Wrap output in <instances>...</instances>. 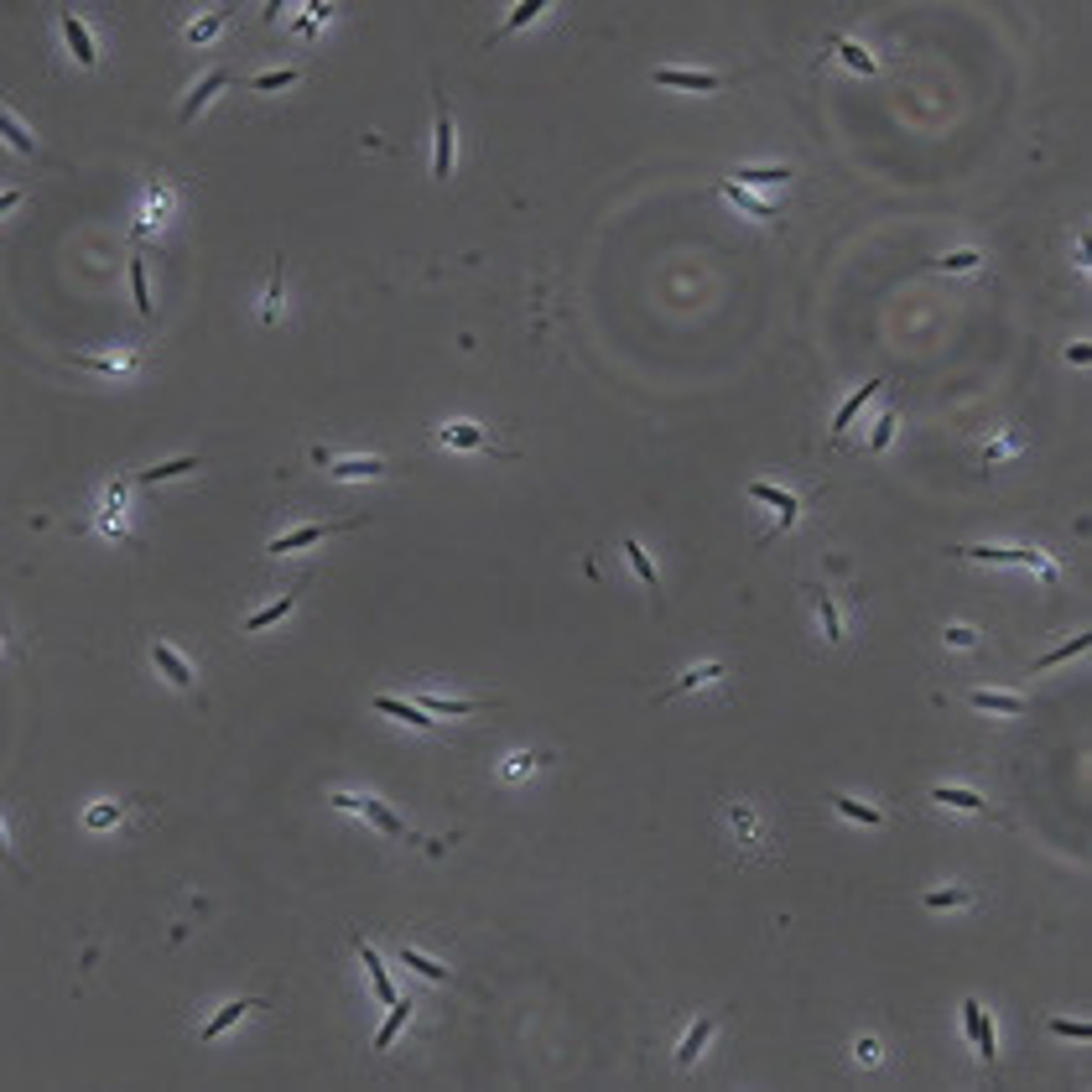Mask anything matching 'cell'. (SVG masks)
<instances>
[{"label":"cell","instance_id":"cell-18","mask_svg":"<svg viewBox=\"0 0 1092 1092\" xmlns=\"http://www.w3.org/2000/svg\"><path fill=\"white\" fill-rule=\"evenodd\" d=\"M723 672H728L723 661H703V666H692V672H681V676L672 681V687H661V692H656V703H672V697L692 692V687H708V681H718Z\"/></svg>","mask_w":1092,"mask_h":1092},{"label":"cell","instance_id":"cell-47","mask_svg":"<svg viewBox=\"0 0 1092 1092\" xmlns=\"http://www.w3.org/2000/svg\"><path fill=\"white\" fill-rule=\"evenodd\" d=\"M1067 359H1072V364H1092V348H1087V344H1072Z\"/></svg>","mask_w":1092,"mask_h":1092},{"label":"cell","instance_id":"cell-32","mask_svg":"<svg viewBox=\"0 0 1092 1092\" xmlns=\"http://www.w3.org/2000/svg\"><path fill=\"white\" fill-rule=\"evenodd\" d=\"M967 703L989 708V712H1025V697H1014V692H983V687H973V692H967Z\"/></svg>","mask_w":1092,"mask_h":1092},{"label":"cell","instance_id":"cell-36","mask_svg":"<svg viewBox=\"0 0 1092 1092\" xmlns=\"http://www.w3.org/2000/svg\"><path fill=\"white\" fill-rule=\"evenodd\" d=\"M230 21H235V6L214 11V17H199V21L188 26V42H208V37H219V32H224V26H230Z\"/></svg>","mask_w":1092,"mask_h":1092},{"label":"cell","instance_id":"cell-27","mask_svg":"<svg viewBox=\"0 0 1092 1092\" xmlns=\"http://www.w3.org/2000/svg\"><path fill=\"white\" fill-rule=\"evenodd\" d=\"M728 177H734L739 188H749V193H754V188H765V182H785V177H796V166H734Z\"/></svg>","mask_w":1092,"mask_h":1092},{"label":"cell","instance_id":"cell-42","mask_svg":"<svg viewBox=\"0 0 1092 1092\" xmlns=\"http://www.w3.org/2000/svg\"><path fill=\"white\" fill-rule=\"evenodd\" d=\"M978 261H983L978 250H952V255H936L931 271H978Z\"/></svg>","mask_w":1092,"mask_h":1092},{"label":"cell","instance_id":"cell-14","mask_svg":"<svg viewBox=\"0 0 1092 1092\" xmlns=\"http://www.w3.org/2000/svg\"><path fill=\"white\" fill-rule=\"evenodd\" d=\"M718 193H723V199L739 208V214H749V219H765V224H781V208H770L765 199H754V193H749V188H739L734 177H723V182H718Z\"/></svg>","mask_w":1092,"mask_h":1092},{"label":"cell","instance_id":"cell-6","mask_svg":"<svg viewBox=\"0 0 1092 1092\" xmlns=\"http://www.w3.org/2000/svg\"><path fill=\"white\" fill-rule=\"evenodd\" d=\"M437 443L448 448H463V453H494V458H510V448L499 443L490 427H479V421H453V427L437 432Z\"/></svg>","mask_w":1092,"mask_h":1092},{"label":"cell","instance_id":"cell-23","mask_svg":"<svg viewBox=\"0 0 1092 1092\" xmlns=\"http://www.w3.org/2000/svg\"><path fill=\"white\" fill-rule=\"evenodd\" d=\"M712 1030H718V1014H703V1020H692V1030H687V1040H681V1051H676V1067H692V1061H697V1056H703V1051H708Z\"/></svg>","mask_w":1092,"mask_h":1092},{"label":"cell","instance_id":"cell-28","mask_svg":"<svg viewBox=\"0 0 1092 1092\" xmlns=\"http://www.w3.org/2000/svg\"><path fill=\"white\" fill-rule=\"evenodd\" d=\"M406 1020H412V999H396V1004H390V1020L375 1030V1056L390 1051V1040H396L401 1030H406Z\"/></svg>","mask_w":1092,"mask_h":1092},{"label":"cell","instance_id":"cell-15","mask_svg":"<svg viewBox=\"0 0 1092 1092\" xmlns=\"http://www.w3.org/2000/svg\"><path fill=\"white\" fill-rule=\"evenodd\" d=\"M879 385H890V381H863V385L854 390V396H848V401L838 406V417H832V448H838V443H843V432H848V427H854V417H858V412H863V406H869V401L879 396Z\"/></svg>","mask_w":1092,"mask_h":1092},{"label":"cell","instance_id":"cell-9","mask_svg":"<svg viewBox=\"0 0 1092 1092\" xmlns=\"http://www.w3.org/2000/svg\"><path fill=\"white\" fill-rule=\"evenodd\" d=\"M432 104H437V151H432V177L448 182L453 177V115H448V94L432 84Z\"/></svg>","mask_w":1092,"mask_h":1092},{"label":"cell","instance_id":"cell-30","mask_svg":"<svg viewBox=\"0 0 1092 1092\" xmlns=\"http://www.w3.org/2000/svg\"><path fill=\"white\" fill-rule=\"evenodd\" d=\"M541 11H546V0H521V6H515V11H510V17H505V21H499V26H494V32H490V42H499V37H505V32H521V26H530V21H536V17H541Z\"/></svg>","mask_w":1092,"mask_h":1092},{"label":"cell","instance_id":"cell-3","mask_svg":"<svg viewBox=\"0 0 1092 1092\" xmlns=\"http://www.w3.org/2000/svg\"><path fill=\"white\" fill-rule=\"evenodd\" d=\"M333 807H348V812H359L370 827H381L385 838H401V843H417V832L401 822L396 812L385 807V801H375V796H333Z\"/></svg>","mask_w":1092,"mask_h":1092},{"label":"cell","instance_id":"cell-43","mask_svg":"<svg viewBox=\"0 0 1092 1092\" xmlns=\"http://www.w3.org/2000/svg\"><path fill=\"white\" fill-rule=\"evenodd\" d=\"M6 141H11V146H17V151H21V157H37V141H32V135H26V130H21V120H17V115H11V110H6Z\"/></svg>","mask_w":1092,"mask_h":1092},{"label":"cell","instance_id":"cell-35","mask_svg":"<svg viewBox=\"0 0 1092 1092\" xmlns=\"http://www.w3.org/2000/svg\"><path fill=\"white\" fill-rule=\"evenodd\" d=\"M193 468H203V458H199V453H188V458H172V463H157V468H146V474H141V484H162V479L193 474Z\"/></svg>","mask_w":1092,"mask_h":1092},{"label":"cell","instance_id":"cell-4","mask_svg":"<svg viewBox=\"0 0 1092 1092\" xmlns=\"http://www.w3.org/2000/svg\"><path fill=\"white\" fill-rule=\"evenodd\" d=\"M958 557H967V563H1020V567H1036L1040 578H1056V567L1036 546H958Z\"/></svg>","mask_w":1092,"mask_h":1092},{"label":"cell","instance_id":"cell-19","mask_svg":"<svg viewBox=\"0 0 1092 1092\" xmlns=\"http://www.w3.org/2000/svg\"><path fill=\"white\" fill-rule=\"evenodd\" d=\"M728 822H734V838L745 843L749 854H760V848H765V843H760V838H765V822L745 807V801H728Z\"/></svg>","mask_w":1092,"mask_h":1092},{"label":"cell","instance_id":"cell-46","mask_svg":"<svg viewBox=\"0 0 1092 1092\" xmlns=\"http://www.w3.org/2000/svg\"><path fill=\"white\" fill-rule=\"evenodd\" d=\"M879 1056H885V1045H879L874 1036H863V1040H858V1061H863V1067H874Z\"/></svg>","mask_w":1092,"mask_h":1092},{"label":"cell","instance_id":"cell-41","mask_svg":"<svg viewBox=\"0 0 1092 1092\" xmlns=\"http://www.w3.org/2000/svg\"><path fill=\"white\" fill-rule=\"evenodd\" d=\"M921 905H927V910H958V905H967V890H963V885L931 890V894H921Z\"/></svg>","mask_w":1092,"mask_h":1092},{"label":"cell","instance_id":"cell-40","mask_svg":"<svg viewBox=\"0 0 1092 1092\" xmlns=\"http://www.w3.org/2000/svg\"><path fill=\"white\" fill-rule=\"evenodd\" d=\"M281 271H286V261H281V255H276V261H271V286H266V308H261V317H266V323H276V312H281Z\"/></svg>","mask_w":1092,"mask_h":1092},{"label":"cell","instance_id":"cell-25","mask_svg":"<svg viewBox=\"0 0 1092 1092\" xmlns=\"http://www.w3.org/2000/svg\"><path fill=\"white\" fill-rule=\"evenodd\" d=\"M73 370H94V375H115V381H130L135 375V354L130 359H104V354H68Z\"/></svg>","mask_w":1092,"mask_h":1092},{"label":"cell","instance_id":"cell-8","mask_svg":"<svg viewBox=\"0 0 1092 1092\" xmlns=\"http://www.w3.org/2000/svg\"><path fill=\"white\" fill-rule=\"evenodd\" d=\"M312 463H323L339 484L344 479H385V474H396V463H390V458H339V463H333L323 448H312Z\"/></svg>","mask_w":1092,"mask_h":1092},{"label":"cell","instance_id":"cell-10","mask_svg":"<svg viewBox=\"0 0 1092 1092\" xmlns=\"http://www.w3.org/2000/svg\"><path fill=\"white\" fill-rule=\"evenodd\" d=\"M650 84H661V89H692V94H718L728 79H718V73H703V68H656V73H650Z\"/></svg>","mask_w":1092,"mask_h":1092},{"label":"cell","instance_id":"cell-17","mask_svg":"<svg viewBox=\"0 0 1092 1092\" xmlns=\"http://www.w3.org/2000/svg\"><path fill=\"white\" fill-rule=\"evenodd\" d=\"M151 666H157V672H162L166 681H172V687H182V692L193 687V666L182 661V656H177V650L166 645V640H151Z\"/></svg>","mask_w":1092,"mask_h":1092},{"label":"cell","instance_id":"cell-38","mask_svg":"<svg viewBox=\"0 0 1092 1092\" xmlns=\"http://www.w3.org/2000/svg\"><path fill=\"white\" fill-rule=\"evenodd\" d=\"M1087 645H1092V635H1087V630H1082V635H1072V640H1067V645H1056V650H1051V656H1040V661H1036V672H1051V666H1061V661H1072V656H1082V650H1087Z\"/></svg>","mask_w":1092,"mask_h":1092},{"label":"cell","instance_id":"cell-2","mask_svg":"<svg viewBox=\"0 0 1092 1092\" xmlns=\"http://www.w3.org/2000/svg\"><path fill=\"white\" fill-rule=\"evenodd\" d=\"M364 515H348V521H317V526H297V530H286V536H276L266 546V557L271 563H281V557H292V552H302V546H317V541H328V536H339V530H348V526H359Z\"/></svg>","mask_w":1092,"mask_h":1092},{"label":"cell","instance_id":"cell-26","mask_svg":"<svg viewBox=\"0 0 1092 1092\" xmlns=\"http://www.w3.org/2000/svg\"><path fill=\"white\" fill-rule=\"evenodd\" d=\"M931 801H936V807H963V812H983V817L994 812L989 801H983L978 791H967V785H931Z\"/></svg>","mask_w":1092,"mask_h":1092},{"label":"cell","instance_id":"cell-22","mask_svg":"<svg viewBox=\"0 0 1092 1092\" xmlns=\"http://www.w3.org/2000/svg\"><path fill=\"white\" fill-rule=\"evenodd\" d=\"M261 1004H266V999H235V1004H224V1009L214 1014V1020H208V1025L199 1030V1036H203V1040H219V1036H224V1030H235V1025H239V1020H245V1014H250V1009H261Z\"/></svg>","mask_w":1092,"mask_h":1092},{"label":"cell","instance_id":"cell-33","mask_svg":"<svg viewBox=\"0 0 1092 1092\" xmlns=\"http://www.w3.org/2000/svg\"><path fill=\"white\" fill-rule=\"evenodd\" d=\"M396 958H401L406 967H412V973H417V978H432V983H448V978H453V973H448V967H443V963L421 958V952H417V947H401V952H396Z\"/></svg>","mask_w":1092,"mask_h":1092},{"label":"cell","instance_id":"cell-12","mask_svg":"<svg viewBox=\"0 0 1092 1092\" xmlns=\"http://www.w3.org/2000/svg\"><path fill=\"white\" fill-rule=\"evenodd\" d=\"M417 703L427 708L432 718H468V712H484V708H494V697H463V703H458V697H437V692H421Z\"/></svg>","mask_w":1092,"mask_h":1092},{"label":"cell","instance_id":"cell-37","mask_svg":"<svg viewBox=\"0 0 1092 1092\" xmlns=\"http://www.w3.org/2000/svg\"><path fill=\"white\" fill-rule=\"evenodd\" d=\"M130 292H135V312L151 317V281H146V261L130 255Z\"/></svg>","mask_w":1092,"mask_h":1092},{"label":"cell","instance_id":"cell-39","mask_svg":"<svg viewBox=\"0 0 1092 1092\" xmlns=\"http://www.w3.org/2000/svg\"><path fill=\"white\" fill-rule=\"evenodd\" d=\"M894 421H900V412H894V396H890L885 417H879V421H874V432H869V453H885V448H890V437H894Z\"/></svg>","mask_w":1092,"mask_h":1092},{"label":"cell","instance_id":"cell-7","mask_svg":"<svg viewBox=\"0 0 1092 1092\" xmlns=\"http://www.w3.org/2000/svg\"><path fill=\"white\" fill-rule=\"evenodd\" d=\"M963 1030H967V1040H973V1051H978L983 1067H994V1061H999V1045H994V1020L983 1014L978 999H963Z\"/></svg>","mask_w":1092,"mask_h":1092},{"label":"cell","instance_id":"cell-24","mask_svg":"<svg viewBox=\"0 0 1092 1092\" xmlns=\"http://www.w3.org/2000/svg\"><path fill=\"white\" fill-rule=\"evenodd\" d=\"M812 603H817V619H822L827 645H843V614H838V603H832V594L822 583H812Z\"/></svg>","mask_w":1092,"mask_h":1092},{"label":"cell","instance_id":"cell-45","mask_svg":"<svg viewBox=\"0 0 1092 1092\" xmlns=\"http://www.w3.org/2000/svg\"><path fill=\"white\" fill-rule=\"evenodd\" d=\"M947 645H963V650L978 645V630H973V625H952V630H947Z\"/></svg>","mask_w":1092,"mask_h":1092},{"label":"cell","instance_id":"cell-5","mask_svg":"<svg viewBox=\"0 0 1092 1092\" xmlns=\"http://www.w3.org/2000/svg\"><path fill=\"white\" fill-rule=\"evenodd\" d=\"M57 26H63V48L73 53V63H79V68H99V37H94V26H89L79 11H63Z\"/></svg>","mask_w":1092,"mask_h":1092},{"label":"cell","instance_id":"cell-11","mask_svg":"<svg viewBox=\"0 0 1092 1092\" xmlns=\"http://www.w3.org/2000/svg\"><path fill=\"white\" fill-rule=\"evenodd\" d=\"M370 708H375V712H390V718H401L406 728H421V734H432V723H437L421 703H406V697H390V692H375Z\"/></svg>","mask_w":1092,"mask_h":1092},{"label":"cell","instance_id":"cell-44","mask_svg":"<svg viewBox=\"0 0 1092 1092\" xmlns=\"http://www.w3.org/2000/svg\"><path fill=\"white\" fill-rule=\"evenodd\" d=\"M1045 1030H1051V1036H1067V1040H1087L1092 1036V1025H1082V1020H1056V1014L1045 1020Z\"/></svg>","mask_w":1092,"mask_h":1092},{"label":"cell","instance_id":"cell-13","mask_svg":"<svg viewBox=\"0 0 1092 1092\" xmlns=\"http://www.w3.org/2000/svg\"><path fill=\"white\" fill-rule=\"evenodd\" d=\"M348 942H354V952H359V963H364V967H370V983H375V994H381V999H385V1004H396V999H401V994H396V983H390V967L381 963V952H375L370 942H364V936H359V931H354V936H348Z\"/></svg>","mask_w":1092,"mask_h":1092},{"label":"cell","instance_id":"cell-16","mask_svg":"<svg viewBox=\"0 0 1092 1092\" xmlns=\"http://www.w3.org/2000/svg\"><path fill=\"white\" fill-rule=\"evenodd\" d=\"M224 84H230V68H214V73H203V79H199V89H193V94L182 99V110H177V120H182V126H193V120H199V110H203V104L219 94Z\"/></svg>","mask_w":1092,"mask_h":1092},{"label":"cell","instance_id":"cell-20","mask_svg":"<svg viewBox=\"0 0 1092 1092\" xmlns=\"http://www.w3.org/2000/svg\"><path fill=\"white\" fill-rule=\"evenodd\" d=\"M619 552H625V563L635 567V578H640V583L650 588V603H656V614H661V578H656V563H650V557H645V546L630 536L625 546H619Z\"/></svg>","mask_w":1092,"mask_h":1092},{"label":"cell","instance_id":"cell-31","mask_svg":"<svg viewBox=\"0 0 1092 1092\" xmlns=\"http://www.w3.org/2000/svg\"><path fill=\"white\" fill-rule=\"evenodd\" d=\"M832 807H838V817H848V822H858V827H879V822H885V812L863 807L858 796H832Z\"/></svg>","mask_w":1092,"mask_h":1092},{"label":"cell","instance_id":"cell-21","mask_svg":"<svg viewBox=\"0 0 1092 1092\" xmlns=\"http://www.w3.org/2000/svg\"><path fill=\"white\" fill-rule=\"evenodd\" d=\"M308 583H312V578H302L297 588H286L276 603H266L261 614H250V619H245V635H255V630H266V625H276V619H286V614L297 609V599H302V588H308Z\"/></svg>","mask_w":1092,"mask_h":1092},{"label":"cell","instance_id":"cell-1","mask_svg":"<svg viewBox=\"0 0 1092 1092\" xmlns=\"http://www.w3.org/2000/svg\"><path fill=\"white\" fill-rule=\"evenodd\" d=\"M822 490H827V484H812V490H807V494H791V490H781V484H770V479H754V484H749V490H745V494L754 499V505H776V526H770V530H765V536H760V541H754V546H770V541H776V536H785V530H791V526H796V515H801V505H812V499H817V494H822Z\"/></svg>","mask_w":1092,"mask_h":1092},{"label":"cell","instance_id":"cell-34","mask_svg":"<svg viewBox=\"0 0 1092 1092\" xmlns=\"http://www.w3.org/2000/svg\"><path fill=\"white\" fill-rule=\"evenodd\" d=\"M292 84H302V68H276V73H255L250 79L255 94H281V89H292Z\"/></svg>","mask_w":1092,"mask_h":1092},{"label":"cell","instance_id":"cell-29","mask_svg":"<svg viewBox=\"0 0 1092 1092\" xmlns=\"http://www.w3.org/2000/svg\"><path fill=\"white\" fill-rule=\"evenodd\" d=\"M827 53H838L843 63L854 68V73H879V57H874V53H863L858 42H848V37H832V42H827Z\"/></svg>","mask_w":1092,"mask_h":1092}]
</instances>
